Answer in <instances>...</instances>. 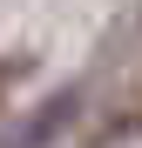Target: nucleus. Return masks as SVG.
<instances>
[{"label":"nucleus","instance_id":"f03ea898","mask_svg":"<svg viewBox=\"0 0 142 148\" xmlns=\"http://www.w3.org/2000/svg\"><path fill=\"white\" fill-rule=\"evenodd\" d=\"M20 74H27V61H0V101H7V88L20 81Z\"/></svg>","mask_w":142,"mask_h":148},{"label":"nucleus","instance_id":"f257e3e1","mask_svg":"<svg viewBox=\"0 0 142 148\" xmlns=\"http://www.w3.org/2000/svg\"><path fill=\"white\" fill-rule=\"evenodd\" d=\"M122 135H142V74H129V88L102 108V121H95L88 141H122Z\"/></svg>","mask_w":142,"mask_h":148}]
</instances>
